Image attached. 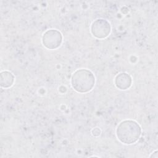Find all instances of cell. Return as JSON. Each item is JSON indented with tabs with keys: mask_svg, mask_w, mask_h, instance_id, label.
Returning <instances> with one entry per match:
<instances>
[{
	"mask_svg": "<svg viewBox=\"0 0 158 158\" xmlns=\"http://www.w3.org/2000/svg\"><path fill=\"white\" fill-rule=\"evenodd\" d=\"M140 127L134 121L127 120L120 123L117 130L118 139L125 144H132L139 137Z\"/></svg>",
	"mask_w": 158,
	"mask_h": 158,
	"instance_id": "cell-1",
	"label": "cell"
},
{
	"mask_svg": "<svg viewBox=\"0 0 158 158\" xmlns=\"http://www.w3.org/2000/svg\"><path fill=\"white\" fill-rule=\"evenodd\" d=\"M72 86L78 92H86L91 89L94 83V77L93 73L87 70L84 80L78 75L75 72L72 77Z\"/></svg>",
	"mask_w": 158,
	"mask_h": 158,
	"instance_id": "cell-2",
	"label": "cell"
}]
</instances>
